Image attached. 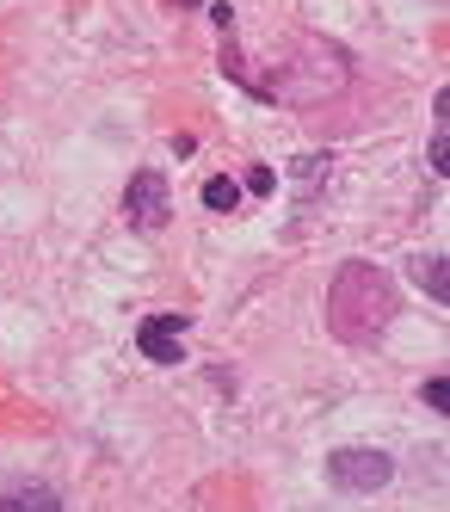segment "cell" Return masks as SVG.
<instances>
[{
  "label": "cell",
  "instance_id": "cell-1",
  "mask_svg": "<svg viewBox=\"0 0 450 512\" xmlns=\"http://www.w3.org/2000/svg\"><path fill=\"white\" fill-rule=\"evenodd\" d=\"M389 321H395V278L383 266H370V260H346L340 272H333V284H327V327H333V340L370 346V340H383Z\"/></svg>",
  "mask_w": 450,
  "mask_h": 512
},
{
  "label": "cell",
  "instance_id": "cell-2",
  "mask_svg": "<svg viewBox=\"0 0 450 512\" xmlns=\"http://www.w3.org/2000/svg\"><path fill=\"white\" fill-rule=\"evenodd\" d=\"M389 475H395L389 451H370V445H340L327 457V482L346 494H377V488H389Z\"/></svg>",
  "mask_w": 450,
  "mask_h": 512
},
{
  "label": "cell",
  "instance_id": "cell-3",
  "mask_svg": "<svg viewBox=\"0 0 450 512\" xmlns=\"http://www.w3.org/2000/svg\"><path fill=\"white\" fill-rule=\"evenodd\" d=\"M124 216H130L136 229H161L167 216H173L167 173H161V167H142V173H130V186H124Z\"/></svg>",
  "mask_w": 450,
  "mask_h": 512
},
{
  "label": "cell",
  "instance_id": "cell-4",
  "mask_svg": "<svg viewBox=\"0 0 450 512\" xmlns=\"http://www.w3.org/2000/svg\"><path fill=\"white\" fill-rule=\"evenodd\" d=\"M185 327H192V315H148V321L136 327L142 358H155V364H179V340H185Z\"/></svg>",
  "mask_w": 450,
  "mask_h": 512
},
{
  "label": "cell",
  "instance_id": "cell-5",
  "mask_svg": "<svg viewBox=\"0 0 450 512\" xmlns=\"http://www.w3.org/2000/svg\"><path fill=\"white\" fill-rule=\"evenodd\" d=\"M414 284L426 290L432 303H450V278H444V253H420L414 260Z\"/></svg>",
  "mask_w": 450,
  "mask_h": 512
},
{
  "label": "cell",
  "instance_id": "cell-6",
  "mask_svg": "<svg viewBox=\"0 0 450 512\" xmlns=\"http://www.w3.org/2000/svg\"><path fill=\"white\" fill-rule=\"evenodd\" d=\"M432 167H450V93L432 99Z\"/></svg>",
  "mask_w": 450,
  "mask_h": 512
},
{
  "label": "cell",
  "instance_id": "cell-7",
  "mask_svg": "<svg viewBox=\"0 0 450 512\" xmlns=\"http://www.w3.org/2000/svg\"><path fill=\"white\" fill-rule=\"evenodd\" d=\"M204 204L210 210H235L241 204V186H235L229 173H216V179H204Z\"/></svg>",
  "mask_w": 450,
  "mask_h": 512
},
{
  "label": "cell",
  "instance_id": "cell-8",
  "mask_svg": "<svg viewBox=\"0 0 450 512\" xmlns=\"http://www.w3.org/2000/svg\"><path fill=\"white\" fill-rule=\"evenodd\" d=\"M19 500H25V512H62V500H56L50 488H25Z\"/></svg>",
  "mask_w": 450,
  "mask_h": 512
},
{
  "label": "cell",
  "instance_id": "cell-9",
  "mask_svg": "<svg viewBox=\"0 0 450 512\" xmlns=\"http://www.w3.org/2000/svg\"><path fill=\"white\" fill-rule=\"evenodd\" d=\"M420 395H426V408H432V414H444V408H450V383H444V377H432Z\"/></svg>",
  "mask_w": 450,
  "mask_h": 512
},
{
  "label": "cell",
  "instance_id": "cell-10",
  "mask_svg": "<svg viewBox=\"0 0 450 512\" xmlns=\"http://www.w3.org/2000/svg\"><path fill=\"white\" fill-rule=\"evenodd\" d=\"M272 186H278V179H272V167H253V173H247V192H259V198H266Z\"/></svg>",
  "mask_w": 450,
  "mask_h": 512
},
{
  "label": "cell",
  "instance_id": "cell-11",
  "mask_svg": "<svg viewBox=\"0 0 450 512\" xmlns=\"http://www.w3.org/2000/svg\"><path fill=\"white\" fill-rule=\"evenodd\" d=\"M0 512H25V500H7V494H0Z\"/></svg>",
  "mask_w": 450,
  "mask_h": 512
}]
</instances>
